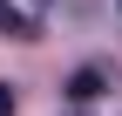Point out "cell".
<instances>
[{
	"instance_id": "obj_2",
	"label": "cell",
	"mask_w": 122,
	"mask_h": 116,
	"mask_svg": "<svg viewBox=\"0 0 122 116\" xmlns=\"http://www.w3.org/2000/svg\"><path fill=\"white\" fill-rule=\"evenodd\" d=\"M0 34H14V41H34V21H27L20 7H7V0H0Z\"/></svg>"
},
{
	"instance_id": "obj_4",
	"label": "cell",
	"mask_w": 122,
	"mask_h": 116,
	"mask_svg": "<svg viewBox=\"0 0 122 116\" xmlns=\"http://www.w3.org/2000/svg\"><path fill=\"white\" fill-rule=\"evenodd\" d=\"M68 116H81V109H68Z\"/></svg>"
},
{
	"instance_id": "obj_5",
	"label": "cell",
	"mask_w": 122,
	"mask_h": 116,
	"mask_svg": "<svg viewBox=\"0 0 122 116\" xmlns=\"http://www.w3.org/2000/svg\"><path fill=\"white\" fill-rule=\"evenodd\" d=\"M41 7H48V0H41Z\"/></svg>"
},
{
	"instance_id": "obj_1",
	"label": "cell",
	"mask_w": 122,
	"mask_h": 116,
	"mask_svg": "<svg viewBox=\"0 0 122 116\" xmlns=\"http://www.w3.org/2000/svg\"><path fill=\"white\" fill-rule=\"evenodd\" d=\"M102 89H109V75H102V68H75V75H68V103H75V109L95 103Z\"/></svg>"
},
{
	"instance_id": "obj_3",
	"label": "cell",
	"mask_w": 122,
	"mask_h": 116,
	"mask_svg": "<svg viewBox=\"0 0 122 116\" xmlns=\"http://www.w3.org/2000/svg\"><path fill=\"white\" fill-rule=\"evenodd\" d=\"M0 116H14V89H7V82H0Z\"/></svg>"
}]
</instances>
